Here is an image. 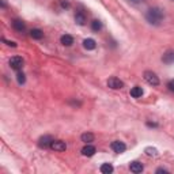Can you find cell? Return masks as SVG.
<instances>
[{
  "mask_svg": "<svg viewBox=\"0 0 174 174\" xmlns=\"http://www.w3.org/2000/svg\"><path fill=\"white\" fill-rule=\"evenodd\" d=\"M165 19V14L159 7H151L146 12V21L153 26H159Z\"/></svg>",
  "mask_w": 174,
  "mask_h": 174,
  "instance_id": "cell-1",
  "label": "cell"
},
{
  "mask_svg": "<svg viewBox=\"0 0 174 174\" xmlns=\"http://www.w3.org/2000/svg\"><path fill=\"white\" fill-rule=\"evenodd\" d=\"M143 78L147 83L151 84V86H158L159 84V78L157 76V73L153 71H146L143 73Z\"/></svg>",
  "mask_w": 174,
  "mask_h": 174,
  "instance_id": "cell-2",
  "label": "cell"
},
{
  "mask_svg": "<svg viewBox=\"0 0 174 174\" xmlns=\"http://www.w3.org/2000/svg\"><path fill=\"white\" fill-rule=\"evenodd\" d=\"M10 67L15 71H21L22 67H23V59L21 56H14L10 59Z\"/></svg>",
  "mask_w": 174,
  "mask_h": 174,
  "instance_id": "cell-3",
  "label": "cell"
},
{
  "mask_svg": "<svg viewBox=\"0 0 174 174\" xmlns=\"http://www.w3.org/2000/svg\"><path fill=\"white\" fill-rule=\"evenodd\" d=\"M108 86L110 88H113V90H118V88H123L124 87V82H123V80H120L116 76H112L108 80Z\"/></svg>",
  "mask_w": 174,
  "mask_h": 174,
  "instance_id": "cell-4",
  "label": "cell"
},
{
  "mask_svg": "<svg viewBox=\"0 0 174 174\" xmlns=\"http://www.w3.org/2000/svg\"><path fill=\"white\" fill-rule=\"evenodd\" d=\"M110 147H112V150L114 151V153H117V154H121V153H124V151L127 150V146H125L123 142H120V140L113 142L112 144H110Z\"/></svg>",
  "mask_w": 174,
  "mask_h": 174,
  "instance_id": "cell-5",
  "label": "cell"
},
{
  "mask_svg": "<svg viewBox=\"0 0 174 174\" xmlns=\"http://www.w3.org/2000/svg\"><path fill=\"white\" fill-rule=\"evenodd\" d=\"M50 148L54 151H65L67 150V144L63 140H53L50 144Z\"/></svg>",
  "mask_w": 174,
  "mask_h": 174,
  "instance_id": "cell-6",
  "label": "cell"
},
{
  "mask_svg": "<svg viewBox=\"0 0 174 174\" xmlns=\"http://www.w3.org/2000/svg\"><path fill=\"white\" fill-rule=\"evenodd\" d=\"M53 140L54 139L52 138V136L45 135V136H42V138L38 140V146L42 147V148H48V147H50V144H52V142H53Z\"/></svg>",
  "mask_w": 174,
  "mask_h": 174,
  "instance_id": "cell-7",
  "label": "cell"
},
{
  "mask_svg": "<svg viewBox=\"0 0 174 174\" xmlns=\"http://www.w3.org/2000/svg\"><path fill=\"white\" fill-rule=\"evenodd\" d=\"M162 61L165 64H173L174 63V49H170L166 52L163 56H162Z\"/></svg>",
  "mask_w": 174,
  "mask_h": 174,
  "instance_id": "cell-8",
  "label": "cell"
},
{
  "mask_svg": "<svg viewBox=\"0 0 174 174\" xmlns=\"http://www.w3.org/2000/svg\"><path fill=\"white\" fill-rule=\"evenodd\" d=\"M95 147L91 146V144H86V146L82 148V155L83 157H92V155L95 154Z\"/></svg>",
  "mask_w": 174,
  "mask_h": 174,
  "instance_id": "cell-9",
  "label": "cell"
},
{
  "mask_svg": "<svg viewBox=\"0 0 174 174\" xmlns=\"http://www.w3.org/2000/svg\"><path fill=\"white\" fill-rule=\"evenodd\" d=\"M12 27H14V30H16L18 33H22V31H25L26 25H25V22L21 21V19H14L12 21Z\"/></svg>",
  "mask_w": 174,
  "mask_h": 174,
  "instance_id": "cell-10",
  "label": "cell"
},
{
  "mask_svg": "<svg viewBox=\"0 0 174 174\" xmlns=\"http://www.w3.org/2000/svg\"><path fill=\"white\" fill-rule=\"evenodd\" d=\"M129 169H131V172H132V173L138 174V173H142L144 167H143V165L140 163V162L135 161V162H131V165H129Z\"/></svg>",
  "mask_w": 174,
  "mask_h": 174,
  "instance_id": "cell-11",
  "label": "cell"
},
{
  "mask_svg": "<svg viewBox=\"0 0 174 174\" xmlns=\"http://www.w3.org/2000/svg\"><path fill=\"white\" fill-rule=\"evenodd\" d=\"M83 46H84V49H87V50H92V49H95V46H97V42H95V40H92V38H86L83 41Z\"/></svg>",
  "mask_w": 174,
  "mask_h": 174,
  "instance_id": "cell-12",
  "label": "cell"
},
{
  "mask_svg": "<svg viewBox=\"0 0 174 174\" xmlns=\"http://www.w3.org/2000/svg\"><path fill=\"white\" fill-rule=\"evenodd\" d=\"M60 42H61L64 46H71L72 44H73V37L69 35V34H64V35H61Z\"/></svg>",
  "mask_w": 174,
  "mask_h": 174,
  "instance_id": "cell-13",
  "label": "cell"
},
{
  "mask_svg": "<svg viewBox=\"0 0 174 174\" xmlns=\"http://www.w3.org/2000/svg\"><path fill=\"white\" fill-rule=\"evenodd\" d=\"M75 22L78 25H80V26H83L84 23H86V15H84V12L78 11V12L75 14Z\"/></svg>",
  "mask_w": 174,
  "mask_h": 174,
  "instance_id": "cell-14",
  "label": "cell"
},
{
  "mask_svg": "<svg viewBox=\"0 0 174 174\" xmlns=\"http://www.w3.org/2000/svg\"><path fill=\"white\" fill-rule=\"evenodd\" d=\"M30 37L33 40H41L44 37V33L41 29H33V30L30 31Z\"/></svg>",
  "mask_w": 174,
  "mask_h": 174,
  "instance_id": "cell-15",
  "label": "cell"
},
{
  "mask_svg": "<svg viewBox=\"0 0 174 174\" xmlns=\"http://www.w3.org/2000/svg\"><path fill=\"white\" fill-rule=\"evenodd\" d=\"M80 139H82V142H84L86 144H90L91 142H94V135L90 133V132H86L80 136Z\"/></svg>",
  "mask_w": 174,
  "mask_h": 174,
  "instance_id": "cell-16",
  "label": "cell"
},
{
  "mask_svg": "<svg viewBox=\"0 0 174 174\" xmlns=\"http://www.w3.org/2000/svg\"><path fill=\"white\" fill-rule=\"evenodd\" d=\"M99 170H101V173H103V174H110V173H113L114 169L110 163H103V165H101Z\"/></svg>",
  "mask_w": 174,
  "mask_h": 174,
  "instance_id": "cell-17",
  "label": "cell"
},
{
  "mask_svg": "<svg viewBox=\"0 0 174 174\" xmlns=\"http://www.w3.org/2000/svg\"><path fill=\"white\" fill-rule=\"evenodd\" d=\"M131 95L133 98H140L143 95V88L142 87H139V86H136V87H133L132 90H131Z\"/></svg>",
  "mask_w": 174,
  "mask_h": 174,
  "instance_id": "cell-18",
  "label": "cell"
},
{
  "mask_svg": "<svg viewBox=\"0 0 174 174\" xmlns=\"http://www.w3.org/2000/svg\"><path fill=\"white\" fill-rule=\"evenodd\" d=\"M91 29L94 31H99V30H102V22L101 21H98V19H94L91 22Z\"/></svg>",
  "mask_w": 174,
  "mask_h": 174,
  "instance_id": "cell-19",
  "label": "cell"
},
{
  "mask_svg": "<svg viewBox=\"0 0 174 174\" xmlns=\"http://www.w3.org/2000/svg\"><path fill=\"white\" fill-rule=\"evenodd\" d=\"M16 80H18V83H19V84H25V82H26V76H25V73H23V72H19V71H18Z\"/></svg>",
  "mask_w": 174,
  "mask_h": 174,
  "instance_id": "cell-20",
  "label": "cell"
},
{
  "mask_svg": "<svg viewBox=\"0 0 174 174\" xmlns=\"http://www.w3.org/2000/svg\"><path fill=\"white\" fill-rule=\"evenodd\" d=\"M146 154L150 155V157H155V155H158V150L153 148V147H147V148H146Z\"/></svg>",
  "mask_w": 174,
  "mask_h": 174,
  "instance_id": "cell-21",
  "label": "cell"
},
{
  "mask_svg": "<svg viewBox=\"0 0 174 174\" xmlns=\"http://www.w3.org/2000/svg\"><path fill=\"white\" fill-rule=\"evenodd\" d=\"M127 2L131 3V4H133V6H139V4L143 3V0H127Z\"/></svg>",
  "mask_w": 174,
  "mask_h": 174,
  "instance_id": "cell-22",
  "label": "cell"
},
{
  "mask_svg": "<svg viewBox=\"0 0 174 174\" xmlns=\"http://www.w3.org/2000/svg\"><path fill=\"white\" fill-rule=\"evenodd\" d=\"M167 87H169V90H170V91H173V92H174V79H173V80H170V82L167 83Z\"/></svg>",
  "mask_w": 174,
  "mask_h": 174,
  "instance_id": "cell-23",
  "label": "cell"
},
{
  "mask_svg": "<svg viewBox=\"0 0 174 174\" xmlns=\"http://www.w3.org/2000/svg\"><path fill=\"white\" fill-rule=\"evenodd\" d=\"M3 41L7 42V45H10V46H12V48H15V46H16V44H15V42H12V41H6L4 38H3Z\"/></svg>",
  "mask_w": 174,
  "mask_h": 174,
  "instance_id": "cell-24",
  "label": "cell"
},
{
  "mask_svg": "<svg viewBox=\"0 0 174 174\" xmlns=\"http://www.w3.org/2000/svg\"><path fill=\"white\" fill-rule=\"evenodd\" d=\"M147 125H148V127H153V128H157L158 127L157 123H150V121H147Z\"/></svg>",
  "mask_w": 174,
  "mask_h": 174,
  "instance_id": "cell-25",
  "label": "cell"
},
{
  "mask_svg": "<svg viewBox=\"0 0 174 174\" xmlns=\"http://www.w3.org/2000/svg\"><path fill=\"white\" fill-rule=\"evenodd\" d=\"M61 7H64V8H68V7H69V3H68V2H61Z\"/></svg>",
  "mask_w": 174,
  "mask_h": 174,
  "instance_id": "cell-26",
  "label": "cell"
},
{
  "mask_svg": "<svg viewBox=\"0 0 174 174\" xmlns=\"http://www.w3.org/2000/svg\"><path fill=\"white\" fill-rule=\"evenodd\" d=\"M157 173H167V170L163 167H159V169H157Z\"/></svg>",
  "mask_w": 174,
  "mask_h": 174,
  "instance_id": "cell-27",
  "label": "cell"
}]
</instances>
